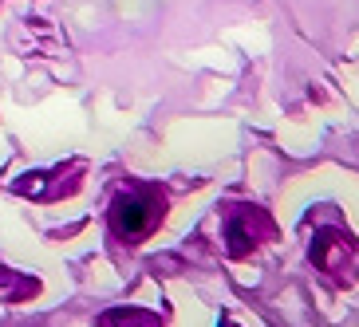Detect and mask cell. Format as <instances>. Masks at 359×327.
<instances>
[{"label": "cell", "mask_w": 359, "mask_h": 327, "mask_svg": "<svg viewBox=\"0 0 359 327\" xmlns=\"http://www.w3.org/2000/svg\"><path fill=\"white\" fill-rule=\"evenodd\" d=\"M162 217H166L162 190L158 186H138V190H127L115 197V205H111V232L123 244H138L158 229Z\"/></svg>", "instance_id": "6da1fadb"}, {"label": "cell", "mask_w": 359, "mask_h": 327, "mask_svg": "<svg viewBox=\"0 0 359 327\" xmlns=\"http://www.w3.org/2000/svg\"><path fill=\"white\" fill-rule=\"evenodd\" d=\"M273 217L264 209H257V205H237V209L229 213V221H225V249H229V256H249L257 249V244L273 241Z\"/></svg>", "instance_id": "7a4b0ae2"}, {"label": "cell", "mask_w": 359, "mask_h": 327, "mask_svg": "<svg viewBox=\"0 0 359 327\" xmlns=\"http://www.w3.org/2000/svg\"><path fill=\"white\" fill-rule=\"evenodd\" d=\"M351 256H355V244H351V237H344V232L336 229H320L316 241H312V260H316L320 272H327L332 280H348V268H351Z\"/></svg>", "instance_id": "3957f363"}, {"label": "cell", "mask_w": 359, "mask_h": 327, "mask_svg": "<svg viewBox=\"0 0 359 327\" xmlns=\"http://www.w3.org/2000/svg\"><path fill=\"white\" fill-rule=\"evenodd\" d=\"M75 166H79V162H67V166L52 169V174H24V178L16 181V193L36 197V201H55V197H64V193H75L79 181H60L64 174H72Z\"/></svg>", "instance_id": "277c9868"}, {"label": "cell", "mask_w": 359, "mask_h": 327, "mask_svg": "<svg viewBox=\"0 0 359 327\" xmlns=\"http://www.w3.org/2000/svg\"><path fill=\"white\" fill-rule=\"evenodd\" d=\"M99 327H166L162 323L158 312H150V307H111V312H103L99 316Z\"/></svg>", "instance_id": "5b68a950"}, {"label": "cell", "mask_w": 359, "mask_h": 327, "mask_svg": "<svg viewBox=\"0 0 359 327\" xmlns=\"http://www.w3.org/2000/svg\"><path fill=\"white\" fill-rule=\"evenodd\" d=\"M40 292V280L24 272H12V268H0V300L4 304H20V300H32Z\"/></svg>", "instance_id": "8992f818"}]
</instances>
